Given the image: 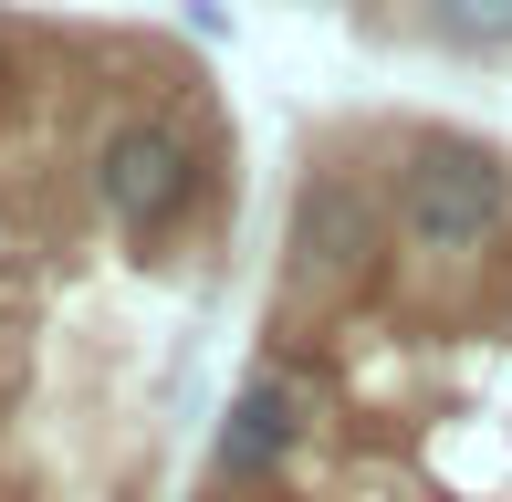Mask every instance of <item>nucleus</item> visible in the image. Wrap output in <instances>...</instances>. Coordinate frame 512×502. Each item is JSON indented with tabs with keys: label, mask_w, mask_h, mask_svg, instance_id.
<instances>
[{
	"label": "nucleus",
	"mask_w": 512,
	"mask_h": 502,
	"mask_svg": "<svg viewBox=\"0 0 512 502\" xmlns=\"http://www.w3.org/2000/svg\"><path fill=\"white\" fill-rule=\"evenodd\" d=\"M209 189H220V157H209V136L178 126L168 105H126V116L84 147V199H95L136 251H157L178 220H199Z\"/></svg>",
	"instance_id": "nucleus-1"
},
{
	"label": "nucleus",
	"mask_w": 512,
	"mask_h": 502,
	"mask_svg": "<svg viewBox=\"0 0 512 502\" xmlns=\"http://www.w3.org/2000/svg\"><path fill=\"white\" fill-rule=\"evenodd\" d=\"M512 231V168L481 136H418L398 178V241L429 262H481Z\"/></svg>",
	"instance_id": "nucleus-2"
},
{
	"label": "nucleus",
	"mask_w": 512,
	"mask_h": 502,
	"mask_svg": "<svg viewBox=\"0 0 512 502\" xmlns=\"http://www.w3.org/2000/svg\"><path fill=\"white\" fill-rule=\"evenodd\" d=\"M387 241H398V220H387V199L366 189L345 157H314L304 189H293V231H283V283L293 304H345V293H366L387 272Z\"/></svg>",
	"instance_id": "nucleus-3"
},
{
	"label": "nucleus",
	"mask_w": 512,
	"mask_h": 502,
	"mask_svg": "<svg viewBox=\"0 0 512 502\" xmlns=\"http://www.w3.org/2000/svg\"><path fill=\"white\" fill-rule=\"evenodd\" d=\"M304 440H314V377L293 356H262L220 419V482H272Z\"/></svg>",
	"instance_id": "nucleus-4"
},
{
	"label": "nucleus",
	"mask_w": 512,
	"mask_h": 502,
	"mask_svg": "<svg viewBox=\"0 0 512 502\" xmlns=\"http://www.w3.org/2000/svg\"><path fill=\"white\" fill-rule=\"evenodd\" d=\"M429 32L450 53H512V0H429Z\"/></svg>",
	"instance_id": "nucleus-5"
},
{
	"label": "nucleus",
	"mask_w": 512,
	"mask_h": 502,
	"mask_svg": "<svg viewBox=\"0 0 512 502\" xmlns=\"http://www.w3.org/2000/svg\"><path fill=\"white\" fill-rule=\"evenodd\" d=\"M32 53H42V32H32V21H0V105L21 95V74H32Z\"/></svg>",
	"instance_id": "nucleus-6"
},
{
	"label": "nucleus",
	"mask_w": 512,
	"mask_h": 502,
	"mask_svg": "<svg viewBox=\"0 0 512 502\" xmlns=\"http://www.w3.org/2000/svg\"><path fill=\"white\" fill-rule=\"evenodd\" d=\"M502 304H512V251H502Z\"/></svg>",
	"instance_id": "nucleus-7"
}]
</instances>
